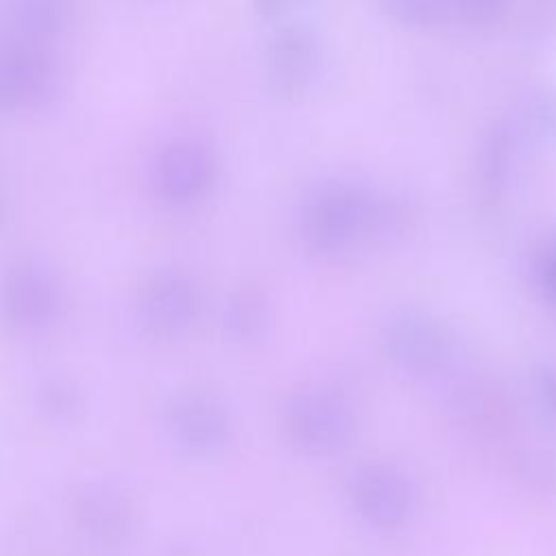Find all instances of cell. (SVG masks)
Masks as SVG:
<instances>
[{
	"mask_svg": "<svg viewBox=\"0 0 556 556\" xmlns=\"http://www.w3.org/2000/svg\"><path fill=\"white\" fill-rule=\"evenodd\" d=\"M321 61V48L313 30L304 26L280 28L265 52L269 89L282 100H295L313 85Z\"/></svg>",
	"mask_w": 556,
	"mask_h": 556,
	"instance_id": "obj_1",
	"label": "cell"
},
{
	"mask_svg": "<svg viewBox=\"0 0 556 556\" xmlns=\"http://www.w3.org/2000/svg\"><path fill=\"white\" fill-rule=\"evenodd\" d=\"M211 156L206 150H202V146L182 143L169 152L165 176L169 178V185L176 191L193 193L204 187V182L211 176Z\"/></svg>",
	"mask_w": 556,
	"mask_h": 556,
	"instance_id": "obj_2",
	"label": "cell"
},
{
	"mask_svg": "<svg viewBox=\"0 0 556 556\" xmlns=\"http://www.w3.org/2000/svg\"><path fill=\"white\" fill-rule=\"evenodd\" d=\"M519 132L532 141L556 139V91L543 89L528 96L519 111Z\"/></svg>",
	"mask_w": 556,
	"mask_h": 556,
	"instance_id": "obj_3",
	"label": "cell"
},
{
	"mask_svg": "<svg viewBox=\"0 0 556 556\" xmlns=\"http://www.w3.org/2000/svg\"><path fill=\"white\" fill-rule=\"evenodd\" d=\"M513 152H515L513 130L506 126L491 128V132L482 141V159H480L482 176L493 185L502 182L508 174Z\"/></svg>",
	"mask_w": 556,
	"mask_h": 556,
	"instance_id": "obj_4",
	"label": "cell"
},
{
	"mask_svg": "<svg viewBox=\"0 0 556 556\" xmlns=\"http://www.w3.org/2000/svg\"><path fill=\"white\" fill-rule=\"evenodd\" d=\"M382 11L404 24L415 28H426L432 24H439L445 15V0H378Z\"/></svg>",
	"mask_w": 556,
	"mask_h": 556,
	"instance_id": "obj_5",
	"label": "cell"
},
{
	"mask_svg": "<svg viewBox=\"0 0 556 556\" xmlns=\"http://www.w3.org/2000/svg\"><path fill=\"white\" fill-rule=\"evenodd\" d=\"M506 0H445L447 15L458 17L471 26L491 24L495 17L502 15Z\"/></svg>",
	"mask_w": 556,
	"mask_h": 556,
	"instance_id": "obj_6",
	"label": "cell"
},
{
	"mask_svg": "<svg viewBox=\"0 0 556 556\" xmlns=\"http://www.w3.org/2000/svg\"><path fill=\"white\" fill-rule=\"evenodd\" d=\"M252 2H254V11H256L261 17L269 20V17L282 15L285 11H289L291 7H295V4L302 2V0H252Z\"/></svg>",
	"mask_w": 556,
	"mask_h": 556,
	"instance_id": "obj_7",
	"label": "cell"
}]
</instances>
